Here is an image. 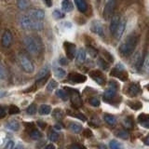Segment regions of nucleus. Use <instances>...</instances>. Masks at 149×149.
<instances>
[{"instance_id": "obj_1", "label": "nucleus", "mask_w": 149, "mask_h": 149, "mask_svg": "<svg viewBox=\"0 0 149 149\" xmlns=\"http://www.w3.org/2000/svg\"><path fill=\"white\" fill-rule=\"evenodd\" d=\"M138 38L136 36L130 35L119 47V52L123 56H130L132 54L137 46Z\"/></svg>"}, {"instance_id": "obj_2", "label": "nucleus", "mask_w": 149, "mask_h": 149, "mask_svg": "<svg viewBox=\"0 0 149 149\" xmlns=\"http://www.w3.org/2000/svg\"><path fill=\"white\" fill-rule=\"evenodd\" d=\"M20 24L22 28L25 30H32V31H39L43 29V22L42 21L34 20L30 18L28 15H22L20 18Z\"/></svg>"}, {"instance_id": "obj_3", "label": "nucleus", "mask_w": 149, "mask_h": 149, "mask_svg": "<svg viewBox=\"0 0 149 149\" xmlns=\"http://www.w3.org/2000/svg\"><path fill=\"white\" fill-rule=\"evenodd\" d=\"M23 44H24L26 49L31 54H37L40 51V43L37 38L32 36H26L23 38Z\"/></svg>"}, {"instance_id": "obj_4", "label": "nucleus", "mask_w": 149, "mask_h": 149, "mask_svg": "<svg viewBox=\"0 0 149 149\" xmlns=\"http://www.w3.org/2000/svg\"><path fill=\"white\" fill-rule=\"evenodd\" d=\"M64 90L68 92V94L70 95V99H71L73 107H74V108H79V107L82 106V99L78 91L72 88H68V87H65Z\"/></svg>"}, {"instance_id": "obj_5", "label": "nucleus", "mask_w": 149, "mask_h": 149, "mask_svg": "<svg viewBox=\"0 0 149 149\" xmlns=\"http://www.w3.org/2000/svg\"><path fill=\"white\" fill-rule=\"evenodd\" d=\"M110 74L112 77H115L118 78V79H120V80H122V81H126L128 79V77H129L128 73L124 70V66H122L121 63H118V66L112 69Z\"/></svg>"}, {"instance_id": "obj_6", "label": "nucleus", "mask_w": 149, "mask_h": 149, "mask_svg": "<svg viewBox=\"0 0 149 149\" xmlns=\"http://www.w3.org/2000/svg\"><path fill=\"white\" fill-rule=\"evenodd\" d=\"M19 61H20L21 66L22 67V69L24 70L26 73L30 74V73L34 72V70H35L34 64L32 63L31 61L28 59L25 55L21 54L20 56H19Z\"/></svg>"}, {"instance_id": "obj_7", "label": "nucleus", "mask_w": 149, "mask_h": 149, "mask_svg": "<svg viewBox=\"0 0 149 149\" xmlns=\"http://www.w3.org/2000/svg\"><path fill=\"white\" fill-rule=\"evenodd\" d=\"M63 48L65 50V54H66V57L69 60H73L76 57V52H77V47L74 44L71 43V42L65 41L63 43Z\"/></svg>"}, {"instance_id": "obj_8", "label": "nucleus", "mask_w": 149, "mask_h": 149, "mask_svg": "<svg viewBox=\"0 0 149 149\" xmlns=\"http://www.w3.org/2000/svg\"><path fill=\"white\" fill-rule=\"evenodd\" d=\"M116 8V0H108L104 8V19H109L113 14Z\"/></svg>"}, {"instance_id": "obj_9", "label": "nucleus", "mask_w": 149, "mask_h": 149, "mask_svg": "<svg viewBox=\"0 0 149 149\" xmlns=\"http://www.w3.org/2000/svg\"><path fill=\"white\" fill-rule=\"evenodd\" d=\"M30 18L34 19V20L37 21H42L45 17V12L43 9H39V8H33L31 10H29L27 14Z\"/></svg>"}, {"instance_id": "obj_10", "label": "nucleus", "mask_w": 149, "mask_h": 149, "mask_svg": "<svg viewBox=\"0 0 149 149\" xmlns=\"http://www.w3.org/2000/svg\"><path fill=\"white\" fill-rule=\"evenodd\" d=\"M90 76L93 80L97 82L99 85H104L105 82V78L104 77V74H102V72L99 71V70H93V71L90 73Z\"/></svg>"}, {"instance_id": "obj_11", "label": "nucleus", "mask_w": 149, "mask_h": 149, "mask_svg": "<svg viewBox=\"0 0 149 149\" xmlns=\"http://www.w3.org/2000/svg\"><path fill=\"white\" fill-rule=\"evenodd\" d=\"M68 79L74 83H84L87 80V77L84 76V74H82L71 73V74H69Z\"/></svg>"}, {"instance_id": "obj_12", "label": "nucleus", "mask_w": 149, "mask_h": 149, "mask_svg": "<svg viewBox=\"0 0 149 149\" xmlns=\"http://www.w3.org/2000/svg\"><path fill=\"white\" fill-rule=\"evenodd\" d=\"M91 31L94 34L100 36H104V28L100 22L95 21L91 23Z\"/></svg>"}, {"instance_id": "obj_13", "label": "nucleus", "mask_w": 149, "mask_h": 149, "mask_svg": "<svg viewBox=\"0 0 149 149\" xmlns=\"http://www.w3.org/2000/svg\"><path fill=\"white\" fill-rule=\"evenodd\" d=\"M120 23V18L118 15H115L113 16V18L111 19V22H110V32L111 34L115 36L116 35V29H118V27Z\"/></svg>"}, {"instance_id": "obj_14", "label": "nucleus", "mask_w": 149, "mask_h": 149, "mask_svg": "<svg viewBox=\"0 0 149 149\" xmlns=\"http://www.w3.org/2000/svg\"><path fill=\"white\" fill-rule=\"evenodd\" d=\"M11 42H12L11 33L9 32L8 30L5 31L4 34H3V36H2V40H1L2 45L5 47V48H8V47L11 45Z\"/></svg>"}, {"instance_id": "obj_15", "label": "nucleus", "mask_w": 149, "mask_h": 149, "mask_svg": "<svg viewBox=\"0 0 149 149\" xmlns=\"http://www.w3.org/2000/svg\"><path fill=\"white\" fill-rule=\"evenodd\" d=\"M141 92V88H140V85L137 83H132L128 88V95L129 96H136L139 93Z\"/></svg>"}, {"instance_id": "obj_16", "label": "nucleus", "mask_w": 149, "mask_h": 149, "mask_svg": "<svg viewBox=\"0 0 149 149\" xmlns=\"http://www.w3.org/2000/svg\"><path fill=\"white\" fill-rule=\"evenodd\" d=\"M116 96V90L113 88H109L104 93V100L107 102H111Z\"/></svg>"}, {"instance_id": "obj_17", "label": "nucleus", "mask_w": 149, "mask_h": 149, "mask_svg": "<svg viewBox=\"0 0 149 149\" xmlns=\"http://www.w3.org/2000/svg\"><path fill=\"white\" fill-rule=\"evenodd\" d=\"M138 121L143 128L149 129V115L141 114L138 116Z\"/></svg>"}, {"instance_id": "obj_18", "label": "nucleus", "mask_w": 149, "mask_h": 149, "mask_svg": "<svg viewBox=\"0 0 149 149\" xmlns=\"http://www.w3.org/2000/svg\"><path fill=\"white\" fill-rule=\"evenodd\" d=\"M6 128L12 130V132H17L20 130V123L17 120H10L6 123Z\"/></svg>"}, {"instance_id": "obj_19", "label": "nucleus", "mask_w": 149, "mask_h": 149, "mask_svg": "<svg viewBox=\"0 0 149 149\" xmlns=\"http://www.w3.org/2000/svg\"><path fill=\"white\" fill-rule=\"evenodd\" d=\"M62 8L64 12H70L74 9V5L71 0H63Z\"/></svg>"}, {"instance_id": "obj_20", "label": "nucleus", "mask_w": 149, "mask_h": 149, "mask_svg": "<svg viewBox=\"0 0 149 149\" xmlns=\"http://www.w3.org/2000/svg\"><path fill=\"white\" fill-rule=\"evenodd\" d=\"M74 3H76L77 7L78 8V10L82 12V13H85L87 11V8H88V5L86 0H74Z\"/></svg>"}, {"instance_id": "obj_21", "label": "nucleus", "mask_w": 149, "mask_h": 149, "mask_svg": "<svg viewBox=\"0 0 149 149\" xmlns=\"http://www.w3.org/2000/svg\"><path fill=\"white\" fill-rule=\"evenodd\" d=\"M49 65H46V66H44L38 73H37L36 79V80H38V79L43 78V77H45L47 76H49Z\"/></svg>"}, {"instance_id": "obj_22", "label": "nucleus", "mask_w": 149, "mask_h": 149, "mask_svg": "<svg viewBox=\"0 0 149 149\" xmlns=\"http://www.w3.org/2000/svg\"><path fill=\"white\" fill-rule=\"evenodd\" d=\"M125 27H126V21H120V23L118 27V29H116V35L115 36L118 39H119L121 36H122L123 33H124V30H125Z\"/></svg>"}, {"instance_id": "obj_23", "label": "nucleus", "mask_w": 149, "mask_h": 149, "mask_svg": "<svg viewBox=\"0 0 149 149\" xmlns=\"http://www.w3.org/2000/svg\"><path fill=\"white\" fill-rule=\"evenodd\" d=\"M31 6L30 0H17V7L21 10H25Z\"/></svg>"}, {"instance_id": "obj_24", "label": "nucleus", "mask_w": 149, "mask_h": 149, "mask_svg": "<svg viewBox=\"0 0 149 149\" xmlns=\"http://www.w3.org/2000/svg\"><path fill=\"white\" fill-rule=\"evenodd\" d=\"M86 60V51L83 49H79L77 53V63H82L85 62Z\"/></svg>"}, {"instance_id": "obj_25", "label": "nucleus", "mask_w": 149, "mask_h": 149, "mask_svg": "<svg viewBox=\"0 0 149 149\" xmlns=\"http://www.w3.org/2000/svg\"><path fill=\"white\" fill-rule=\"evenodd\" d=\"M50 112H51L50 105H49V104H42V105H40V107H39V114L40 115L46 116V115H49Z\"/></svg>"}, {"instance_id": "obj_26", "label": "nucleus", "mask_w": 149, "mask_h": 149, "mask_svg": "<svg viewBox=\"0 0 149 149\" xmlns=\"http://www.w3.org/2000/svg\"><path fill=\"white\" fill-rule=\"evenodd\" d=\"M56 95H57L59 98H61L63 101H67L69 98V94L68 92L65 90H58L56 91Z\"/></svg>"}, {"instance_id": "obj_27", "label": "nucleus", "mask_w": 149, "mask_h": 149, "mask_svg": "<svg viewBox=\"0 0 149 149\" xmlns=\"http://www.w3.org/2000/svg\"><path fill=\"white\" fill-rule=\"evenodd\" d=\"M54 74H55V77L58 78H63L65 77V74H66V72H65V70H63L61 67H55Z\"/></svg>"}, {"instance_id": "obj_28", "label": "nucleus", "mask_w": 149, "mask_h": 149, "mask_svg": "<svg viewBox=\"0 0 149 149\" xmlns=\"http://www.w3.org/2000/svg\"><path fill=\"white\" fill-rule=\"evenodd\" d=\"M69 128H70V130H72V132H76V133H78L79 132H81L82 126L80 124L77 123V122H72V123L69 124Z\"/></svg>"}, {"instance_id": "obj_29", "label": "nucleus", "mask_w": 149, "mask_h": 149, "mask_svg": "<svg viewBox=\"0 0 149 149\" xmlns=\"http://www.w3.org/2000/svg\"><path fill=\"white\" fill-rule=\"evenodd\" d=\"M128 104L132 109L133 110H139L143 107V104L141 102L139 101H134V102H128Z\"/></svg>"}, {"instance_id": "obj_30", "label": "nucleus", "mask_w": 149, "mask_h": 149, "mask_svg": "<svg viewBox=\"0 0 149 149\" xmlns=\"http://www.w3.org/2000/svg\"><path fill=\"white\" fill-rule=\"evenodd\" d=\"M104 119L105 122L109 125H115L116 122V119L115 116H112V115H109V114H105Z\"/></svg>"}, {"instance_id": "obj_31", "label": "nucleus", "mask_w": 149, "mask_h": 149, "mask_svg": "<svg viewBox=\"0 0 149 149\" xmlns=\"http://www.w3.org/2000/svg\"><path fill=\"white\" fill-rule=\"evenodd\" d=\"M87 52H88V55H90L91 57H92V58L97 57V55H98V50L94 48V47L90 46V45H88V46H87Z\"/></svg>"}, {"instance_id": "obj_32", "label": "nucleus", "mask_w": 149, "mask_h": 149, "mask_svg": "<svg viewBox=\"0 0 149 149\" xmlns=\"http://www.w3.org/2000/svg\"><path fill=\"white\" fill-rule=\"evenodd\" d=\"M116 135L118 137L123 139V140H127L130 137L129 132H127V130H118V132H116Z\"/></svg>"}, {"instance_id": "obj_33", "label": "nucleus", "mask_w": 149, "mask_h": 149, "mask_svg": "<svg viewBox=\"0 0 149 149\" xmlns=\"http://www.w3.org/2000/svg\"><path fill=\"white\" fill-rule=\"evenodd\" d=\"M52 116H53V118L55 119H62L63 118V111L62 109H60V108H56L54 109L53 111V113H52Z\"/></svg>"}, {"instance_id": "obj_34", "label": "nucleus", "mask_w": 149, "mask_h": 149, "mask_svg": "<svg viewBox=\"0 0 149 149\" xmlns=\"http://www.w3.org/2000/svg\"><path fill=\"white\" fill-rule=\"evenodd\" d=\"M58 87V83L57 81H55L54 79H51V80L49 82V84L47 85V91H49V92H51L52 91L54 88H56Z\"/></svg>"}, {"instance_id": "obj_35", "label": "nucleus", "mask_w": 149, "mask_h": 149, "mask_svg": "<svg viewBox=\"0 0 149 149\" xmlns=\"http://www.w3.org/2000/svg\"><path fill=\"white\" fill-rule=\"evenodd\" d=\"M30 137L34 140H38L42 137V133L39 132L38 130H32L30 132Z\"/></svg>"}, {"instance_id": "obj_36", "label": "nucleus", "mask_w": 149, "mask_h": 149, "mask_svg": "<svg viewBox=\"0 0 149 149\" xmlns=\"http://www.w3.org/2000/svg\"><path fill=\"white\" fill-rule=\"evenodd\" d=\"M97 63H98V65H99V66H100L102 70H107V69H108V67H109L108 63H106V62H105V60H104V58H99V59H98Z\"/></svg>"}, {"instance_id": "obj_37", "label": "nucleus", "mask_w": 149, "mask_h": 149, "mask_svg": "<svg viewBox=\"0 0 149 149\" xmlns=\"http://www.w3.org/2000/svg\"><path fill=\"white\" fill-rule=\"evenodd\" d=\"M67 114L70 115V116H74V118H77L80 119L82 121H86V116H84L83 114H81V113H73V112L68 110L67 111Z\"/></svg>"}, {"instance_id": "obj_38", "label": "nucleus", "mask_w": 149, "mask_h": 149, "mask_svg": "<svg viewBox=\"0 0 149 149\" xmlns=\"http://www.w3.org/2000/svg\"><path fill=\"white\" fill-rule=\"evenodd\" d=\"M26 112H27L28 115H35L36 112H37V107H36V105L35 104H32L31 105L28 106Z\"/></svg>"}, {"instance_id": "obj_39", "label": "nucleus", "mask_w": 149, "mask_h": 149, "mask_svg": "<svg viewBox=\"0 0 149 149\" xmlns=\"http://www.w3.org/2000/svg\"><path fill=\"white\" fill-rule=\"evenodd\" d=\"M8 113L9 115H16L20 113V108L16 105H10L8 107Z\"/></svg>"}, {"instance_id": "obj_40", "label": "nucleus", "mask_w": 149, "mask_h": 149, "mask_svg": "<svg viewBox=\"0 0 149 149\" xmlns=\"http://www.w3.org/2000/svg\"><path fill=\"white\" fill-rule=\"evenodd\" d=\"M109 146H110L111 149H123L122 146H121V144L118 142L115 141V140H113V141L110 142Z\"/></svg>"}, {"instance_id": "obj_41", "label": "nucleus", "mask_w": 149, "mask_h": 149, "mask_svg": "<svg viewBox=\"0 0 149 149\" xmlns=\"http://www.w3.org/2000/svg\"><path fill=\"white\" fill-rule=\"evenodd\" d=\"M88 102H90L91 105L95 106V107L100 105V100L98 99V98H96V97H91V98H90V99H88Z\"/></svg>"}, {"instance_id": "obj_42", "label": "nucleus", "mask_w": 149, "mask_h": 149, "mask_svg": "<svg viewBox=\"0 0 149 149\" xmlns=\"http://www.w3.org/2000/svg\"><path fill=\"white\" fill-rule=\"evenodd\" d=\"M52 16L54 17V19H56V20H60V19H63L64 17V14L63 12H61L59 9H55L52 13Z\"/></svg>"}, {"instance_id": "obj_43", "label": "nucleus", "mask_w": 149, "mask_h": 149, "mask_svg": "<svg viewBox=\"0 0 149 149\" xmlns=\"http://www.w3.org/2000/svg\"><path fill=\"white\" fill-rule=\"evenodd\" d=\"M49 139L51 142H56L59 139V134L55 132H50L49 134Z\"/></svg>"}, {"instance_id": "obj_44", "label": "nucleus", "mask_w": 149, "mask_h": 149, "mask_svg": "<svg viewBox=\"0 0 149 149\" xmlns=\"http://www.w3.org/2000/svg\"><path fill=\"white\" fill-rule=\"evenodd\" d=\"M102 54H104V56H105V58L106 60L108 61L109 63H113L114 62V57L112 56L111 53H109L108 51H106V50H102Z\"/></svg>"}, {"instance_id": "obj_45", "label": "nucleus", "mask_w": 149, "mask_h": 149, "mask_svg": "<svg viewBox=\"0 0 149 149\" xmlns=\"http://www.w3.org/2000/svg\"><path fill=\"white\" fill-rule=\"evenodd\" d=\"M49 76L45 77H43V78H40V79H38V80H36V86H38V87L43 86L44 84L47 82V80H48V78H49Z\"/></svg>"}, {"instance_id": "obj_46", "label": "nucleus", "mask_w": 149, "mask_h": 149, "mask_svg": "<svg viewBox=\"0 0 149 149\" xmlns=\"http://www.w3.org/2000/svg\"><path fill=\"white\" fill-rule=\"evenodd\" d=\"M123 124L126 128H128V129H130V128H132V126H133V123H132V120L130 119V118H127L126 119H124L123 121Z\"/></svg>"}, {"instance_id": "obj_47", "label": "nucleus", "mask_w": 149, "mask_h": 149, "mask_svg": "<svg viewBox=\"0 0 149 149\" xmlns=\"http://www.w3.org/2000/svg\"><path fill=\"white\" fill-rule=\"evenodd\" d=\"M5 77H6V71H5L4 67L2 66V64L0 63V80L5 79Z\"/></svg>"}, {"instance_id": "obj_48", "label": "nucleus", "mask_w": 149, "mask_h": 149, "mask_svg": "<svg viewBox=\"0 0 149 149\" xmlns=\"http://www.w3.org/2000/svg\"><path fill=\"white\" fill-rule=\"evenodd\" d=\"M69 149H87V148L84 146H81V144L74 143V144H72V146H70Z\"/></svg>"}, {"instance_id": "obj_49", "label": "nucleus", "mask_w": 149, "mask_h": 149, "mask_svg": "<svg viewBox=\"0 0 149 149\" xmlns=\"http://www.w3.org/2000/svg\"><path fill=\"white\" fill-rule=\"evenodd\" d=\"M83 135L85 137H87V138H90V137H91L92 136V132L90 130V129H86L83 132Z\"/></svg>"}, {"instance_id": "obj_50", "label": "nucleus", "mask_w": 149, "mask_h": 149, "mask_svg": "<svg viewBox=\"0 0 149 149\" xmlns=\"http://www.w3.org/2000/svg\"><path fill=\"white\" fill-rule=\"evenodd\" d=\"M13 148H14V142L12 140H9L7 143L6 146H5V149H13Z\"/></svg>"}, {"instance_id": "obj_51", "label": "nucleus", "mask_w": 149, "mask_h": 149, "mask_svg": "<svg viewBox=\"0 0 149 149\" xmlns=\"http://www.w3.org/2000/svg\"><path fill=\"white\" fill-rule=\"evenodd\" d=\"M6 110H5V108L4 107H2V106H0V118H5L6 116Z\"/></svg>"}, {"instance_id": "obj_52", "label": "nucleus", "mask_w": 149, "mask_h": 149, "mask_svg": "<svg viewBox=\"0 0 149 149\" xmlns=\"http://www.w3.org/2000/svg\"><path fill=\"white\" fill-rule=\"evenodd\" d=\"M59 63H60L61 65H67L68 61H67V59H65L64 57H61V59H60V61H59Z\"/></svg>"}, {"instance_id": "obj_53", "label": "nucleus", "mask_w": 149, "mask_h": 149, "mask_svg": "<svg viewBox=\"0 0 149 149\" xmlns=\"http://www.w3.org/2000/svg\"><path fill=\"white\" fill-rule=\"evenodd\" d=\"M109 87H111V88H118V84L116 83V81H109Z\"/></svg>"}, {"instance_id": "obj_54", "label": "nucleus", "mask_w": 149, "mask_h": 149, "mask_svg": "<svg viewBox=\"0 0 149 149\" xmlns=\"http://www.w3.org/2000/svg\"><path fill=\"white\" fill-rule=\"evenodd\" d=\"M44 2L49 8H50L51 6H52V0H44Z\"/></svg>"}, {"instance_id": "obj_55", "label": "nucleus", "mask_w": 149, "mask_h": 149, "mask_svg": "<svg viewBox=\"0 0 149 149\" xmlns=\"http://www.w3.org/2000/svg\"><path fill=\"white\" fill-rule=\"evenodd\" d=\"M44 149H55V146H54V144H52V143H49V144H48Z\"/></svg>"}, {"instance_id": "obj_56", "label": "nucleus", "mask_w": 149, "mask_h": 149, "mask_svg": "<svg viewBox=\"0 0 149 149\" xmlns=\"http://www.w3.org/2000/svg\"><path fill=\"white\" fill-rule=\"evenodd\" d=\"M13 149H23V146H22V144L21 143H19Z\"/></svg>"}, {"instance_id": "obj_57", "label": "nucleus", "mask_w": 149, "mask_h": 149, "mask_svg": "<svg viewBox=\"0 0 149 149\" xmlns=\"http://www.w3.org/2000/svg\"><path fill=\"white\" fill-rule=\"evenodd\" d=\"M143 143L146 144V146H149V136L146 137L143 139Z\"/></svg>"}, {"instance_id": "obj_58", "label": "nucleus", "mask_w": 149, "mask_h": 149, "mask_svg": "<svg viewBox=\"0 0 149 149\" xmlns=\"http://www.w3.org/2000/svg\"><path fill=\"white\" fill-rule=\"evenodd\" d=\"M98 149H107L106 146L104 143H102V144H99V146H98Z\"/></svg>"}, {"instance_id": "obj_59", "label": "nucleus", "mask_w": 149, "mask_h": 149, "mask_svg": "<svg viewBox=\"0 0 149 149\" xmlns=\"http://www.w3.org/2000/svg\"><path fill=\"white\" fill-rule=\"evenodd\" d=\"M38 125L41 126V128H42V129H44V128L46 127V124H45V123H42V122H38Z\"/></svg>"}, {"instance_id": "obj_60", "label": "nucleus", "mask_w": 149, "mask_h": 149, "mask_svg": "<svg viewBox=\"0 0 149 149\" xmlns=\"http://www.w3.org/2000/svg\"><path fill=\"white\" fill-rule=\"evenodd\" d=\"M54 129H56V130H61L62 128H61L59 125H55V126H54Z\"/></svg>"}, {"instance_id": "obj_61", "label": "nucleus", "mask_w": 149, "mask_h": 149, "mask_svg": "<svg viewBox=\"0 0 149 149\" xmlns=\"http://www.w3.org/2000/svg\"><path fill=\"white\" fill-rule=\"evenodd\" d=\"M146 88H147L148 91H149V84H147V85H146Z\"/></svg>"}]
</instances>
